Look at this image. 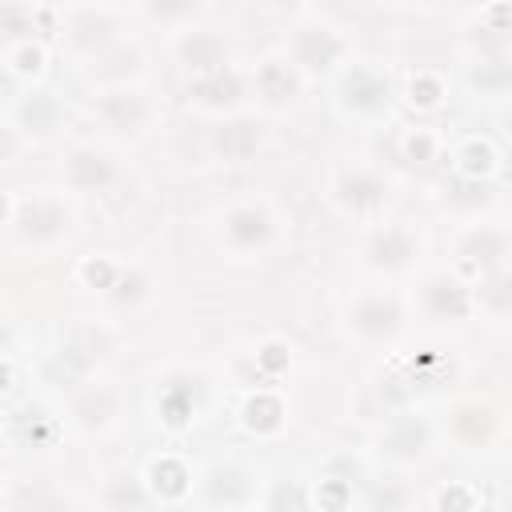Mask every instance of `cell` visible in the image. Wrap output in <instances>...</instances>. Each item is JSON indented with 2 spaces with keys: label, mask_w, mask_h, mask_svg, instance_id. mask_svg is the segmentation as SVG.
Masks as SVG:
<instances>
[{
  "label": "cell",
  "mask_w": 512,
  "mask_h": 512,
  "mask_svg": "<svg viewBox=\"0 0 512 512\" xmlns=\"http://www.w3.org/2000/svg\"><path fill=\"white\" fill-rule=\"evenodd\" d=\"M432 444H436V432L424 416L416 412H404V416H392L380 432V456L388 464H400V468H412V464H424L432 456Z\"/></svg>",
  "instance_id": "18"
},
{
  "label": "cell",
  "mask_w": 512,
  "mask_h": 512,
  "mask_svg": "<svg viewBox=\"0 0 512 512\" xmlns=\"http://www.w3.org/2000/svg\"><path fill=\"white\" fill-rule=\"evenodd\" d=\"M0 480H4V476H0ZM0 488H4V484H0Z\"/></svg>",
  "instance_id": "43"
},
{
  "label": "cell",
  "mask_w": 512,
  "mask_h": 512,
  "mask_svg": "<svg viewBox=\"0 0 512 512\" xmlns=\"http://www.w3.org/2000/svg\"><path fill=\"white\" fill-rule=\"evenodd\" d=\"M444 200H448L452 208L468 212V216H480L484 208H492L496 188H492V180H456V184H452V192H448Z\"/></svg>",
  "instance_id": "34"
},
{
  "label": "cell",
  "mask_w": 512,
  "mask_h": 512,
  "mask_svg": "<svg viewBox=\"0 0 512 512\" xmlns=\"http://www.w3.org/2000/svg\"><path fill=\"white\" fill-rule=\"evenodd\" d=\"M444 432H448L460 448L480 452V448H488V444L500 436V412H496L488 400H460V404L448 408Z\"/></svg>",
  "instance_id": "19"
},
{
  "label": "cell",
  "mask_w": 512,
  "mask_h": 512,
  "mask_svg": "<svg viewBox=\"0 0 512 512\" xmlns=\"http://www.w3.org/2000/svg\"><path fill=\"white\" fill-rule=\"evenodd\" d=\"M452 256L460 268L476 272V280L492 276V272L508 268V228L488 224V220H468L452 236Z\"/></svg>",
  "instance_id": "14"
},
{
  "label": "cell",
  "mask_w": 512,
  "mask_h": 512,
  "mask_svg": "<svg viewBox=\"0 0 512 512\" xmlns=\"http://www.w3.org/2000/svg\"><path fill=\"white\" fill-rule=\"evenodd\" d=\"M116 352V332L104 320H80L72 324L56 344V368H64L72 380H92Z\"/></svg>",
  "instance_id": "10"
},
{
  "label": "cell",
  "mask_w": 512,
  "mask_h": 512,
  "mask_svg": "<svg viewBox=\"0 0 512 512\" xmlns=\"http://www.w3.org/2000/svg\"><path fill=\"white\" fill-rule=\"evenodd\" d=\"M132 16L160 24V32H180L188 24H200L208 16V8L204 4H188V0L184 4H140V8H132Z\"/></svg>",
  "instance_id": "28"
},
{
  "label": "cell",
  "mask_w": 512,
  "mask_h": 512,
  "mask_svg": "<svg viewBox=\"0 0 512 512\" xmlns=\"http://www.w3.org/2000/svg\"><path fill=\"white\" fill-rule=\"evenodd\" d=\"M8 224H12L16 248L52 252L76 232V212L56 192H32V196H16V212H12Z\"/></svg>",
  "instance_id": "5"
},
{
  "label": "cell",
  "mask_w": 512,
  "mask_h": 512,
  "mask_svg": "<svg viewBox=\"0 0 512 512\" xmlns=\"http://www.w3.org/2000/svg\"><path fill=\"white\" fill-rule=\"evenodd\" d=\"M300 88H304V80H300V72L288 64V56H284L280 48L264 52V56L248 68V92H252V100H256L264 112H284V108H292L296 96H300Z\"/></svg>",
  "instance_id": "16"
},
{
  "label": "cell",
  "mask_w": 512,
  "mask_h": 512,
  "mask_svg": "<svg viewBox=\"0 0 512 512\" xmlns=\"http://www.w3.org/2000/svg\"><path fill=\"white\" fill-rule=\"evenodd\" d=\"M44 32H60V8L36 4H0V48H16L24 40H40Z\"/></svg>",
  "instance_id": "23"
},
{
  "label": "cell",
  "mask_w": 512,
  "mask_h": 512,
  "mask_svg": "<svg viewBox=\"0 0 512 512\" xmlns=\"http://www.w3.org/2000/svg\"><path fill=\"white\" fill-rule=\"evenodd\" d=\"M404 500H408V492H404V484H396V480H376L372 488H368V504L376 508V512H400L404 508Z\"/></svg>",
  "instance_id": "40"
},
{
  "label": "cell",
  "mask_w": 512,
  "mask_h": 512,
  "mask_svg": "<svg viewBox=\"0 0 512 512\" xmlns=\"http://www.w3.org/2000/svg\"><path fill=\"white\" fill-rule=\"evenodd\" d=\"M280 52L300 72V80H332L352 60V44H348L344 28L320 12H300V20L288 28Z\"/></svg>",
  "instance_id": "1"
},
{
  "label": "cell",
  "mask_w": 512,
  "mask_h": 512,
  "mask_svg": "<svg viewBox=\"0 0 512 512\" xmlns=\"http://www.w3.org/2000/svg\"><path fill=\"white\" fill-rule=\"evenodd\" d=\"M472 304H476V312H488V316L504 320V316H508V304H512L508 268H500V272H492V276H480V280L472 284Z\"/></svg>",
  "instance_id": "31"
},
{
  "label": "cell",
  "mask_w": 512,
  "mask_h": 512,
  "mask_svg": "<svg viewBox=\"0 0 512 512\" xmlns=\"http://www.w3.org/2000/svg\"><path fill=\"white\" fill-rule=\"evenodd\" d=\"M4 72L8 76H16V80H44V72H48V48H44V40H24V44H16V48H8L4 52Z\"/></svg>",
  "instance_id": "29"
},
{
  "label": "cell",
  "mask_w": 512,
  "mask_h": 512,
  "mask_svg": "<svg viewBox=\"0 0 512 512\" xmlns=\"http://www.w3.org/2000/svg\"><path fill=\"white\" fill-rule=\"evenodd\" d=\"M8 348H12V332H8V328H4V324H0V356H4V352H8Z\"/></svg>",
  "instance_id": "41"
},
{
  "label": "cell",
  "mask_w": 512,
  "mask_h": 512,
  "mask_svg": "<svg viewBox=\"0 0 512 512\" xmlns=\"http://www.w3.org/2000/svg\"><path fill=\"white\" fill-rule=\"evenodd\" d=\"M108 296H112L120 308H136V304L148 300V276H144L140 268H120V276H116V284L108 288Z\"/></svg>",
  "instance_id": "36"
},
{
  "label": "cell",
  "mask_w": 512,
  "mask_h": 512,
  "mask_svg": "<svg viewBox=\"0 0 512 512\" xmlns=\"http://www.w3.org/2000/svg\"><path fill=\"white\" fill-rule=\"evenodd\" d=\"M268 140V128L260 116H248V112H236V116H224L216 128H212V152L228 164H244L252 160Z\"/></svg>",
  "instance_id": "22"
},
{
  "label": "cell",
  "mask_w": 512,
  "mask_h": 512,
  "mask_svg": "<svg viewBox=\"0 0 512 512\" xmlns=\"http://www.w3.org/2000/svg\"><path fill=\"white\" fill-rule=\"evenodd\" d=\"M400 160L420 164V168L432 164V160H440V136L432 128H408L400 136Z\"/></svg>",
  "instance_id": "35"
},
{
  "label": "cell",
  "mask_w": 512,
  "mask_h": 512,
  "mask_svg": "<svg viewBox=\"0 0 512 512\" xmlns=\"http://www.w3.org/2000/svg\"><path fill=\"white\" fill-rule=\"evenodd\" d=\"M416 260H420V236L408 224H376L360 244V264L384 280L408 276Z\"/></svg>",
  "instance_id": "11"
},
{
  "label": "cell",
  "mask_w": 512,
  "mask_h": 512,
  "mask_svg": "<svg viewBox=\"0 0 512 512\" xmlns=\"http://www.w3.org/2000/svg\"><path fill=\"white\" fill-rule=\"evenodd\" d=\"M120 268H124V264H116V260H108V256H88V260L80 264V280H84L88 288H100V292H108V288L116 284Z\"/></svg>",
  "instance_id": "38"
},
{
  "label": "cell",
  "mask_w": 512,
  "mask_h": 512,
  "mask_svg": "<svg viewBox=\"0 0 512 512\" xmlns=\"http://www.w3.org/2000/svg\"><path fill=\"white\" fill-rule=\"evenodd\" d=\"M60 120V104L52 92L44 88H28L20 100H16V128L32 132V136H48Z\"/></svg>",
  "instance_id": "26"
},
{
  "label": "cell",
  "mask_w": 512,
  "mask_h": 512,
  "mask_svg": "<svg viewBox=\"0 0 512 512\" xmlns=\"http://www.w3.org/2000/svg\"><path fill=\"white\" fill-rule=\"evenodd\" d=\"M340 320L360 344H396L408 328V304L392 288H360L344 300Z\"/></svg>",
  "instance_id": "8"
},
{
  "label": "cell",
  "mask_w": 512,
  "mask_h": 512,
  "mask_svg": "<svg viewBox=\"0 0 512 512\" xmlns=\"http://www.w3.org/2000/svg\"><path fill=\"white\" fill-rule=\"evenodd\" d=\"M60 184L76 196H104L120 184V164L108 148L80 140L60 156Z\"/></svg>",
  "instance_id": "13"
},
{
  "label": "cell",
  "mask_w": 512,
  "mask_h": 512,
  "mask_svg": "<svg viewBox=\"0 0 512 512\" xmlns=\"http://www.w3.org/2000/svg\"><path fill=\"white\" fill-rule=\"evenodd\" d=\"M88 112L116 136L124 140H140L148 136L164 108L156 100V92L140 80V84H116V88H92V100H88Z\"/></svg>",
  "instance_id": "7"
},
{
  "label": "cell",
  "mask_w": 512,
  "mask_h": 512,
  "mask_svg": "<svg viewBox=\"0 0 512 512\" xmlns=\"http://www.w3.org/2000/svg\"><path fill=\"white\" fill-rule=\"evenodd\" d=\"M500 168V152L488 136H468L456 148V180H492Z\"/></svg>",
  "instance_id": "27"
},
{
  "label": "cell",
  "mask_w": 512,
  "mask_h": 512,
  "mask_svg": "<svg viewBox=\"0 0 512 512\" xmlns=\"http://www.w3.org/2000/svg\"><path fill=\"white\" fill-rule=\"evenodd\" d=\"M432 512H476V492L468 484H444L432 496Z\"/></svg>",
  "instance_id": "39"
},
{
  "label": "cell",
  "mask_w": 512,
  "mask_h": 512,
  "mask_svg": "<svg viewBox=\"0 0 512 512\" xmlns=\"http://www.w3.org/2000/svg\"><path fill=\"white\" fill-rule=\"evenodd\" d=\"M332 100L344 116L352 120H388L396 108V80L388 76V68L372 64V60H348L336 76Z\"/></svg>",
  "instance_id": "6"
},
{
  "label": "cell",
  "mask_w": 512,
  "mask_h": 512,
  "mask_svg": "<svg viewBox=\"0 0 512 512\" xmlns=\"http://www.w3.org/2000/svg\"><path fill=\"white\" fill-rule=\"evenodd\" d=\"M184 100L188 108L196 112H208V116H236L248 108L252 92H248V72L236 68V64H224L216 72H204V76H192L184 84Z\"/></svg>",
  "instance_id": "12"
},
{
  "label": "cell",
  "mask_w": 512,
  "mask_h": 512,
  "mask_svg": "<svg viewBox=\"0 0 512 512\" xmlns=\"http://www.w3.org/2000/svg\"><path fill=\"white\" fill-rule=\"evenodd\" d=\"M4 388H8V364L0 360V392H4Z\"/></svg>",
  "instance_id": "42"
},
{
  "label": "cell",
  "mask_w": 512,
  "mask_h": 512,
  "mask_svg": "<svg viewBox=\"0 0 512 512\" xmlns=\"http://www.w3.org/2000/svg\"><path fill=\"white\" fill-rule=\"evenodd\" d=\"M92 88H116V84H140L148 72V52L136 40H116L108 52H100L96 60L84 64Z\"/></svg>",
  "instance_id": "20"
},
{
  "label": "cell",
  "mask_w": 512,
  "mask_h": 512,
  "mask_svg": "<svg viewBox=\"0 0 512 512\" xmlns=\"http://www.w3.org/2000/svg\"><path fill=\"white\" fill-rule=\"evenodd\" d=\"M400 100L416 112H436L448 100V76L440 68H412L404 76V84L396 88V104Z\"/></svg>",
  "instance_id": "25"
},
{
  "label": "cell",
  "mask_w": 512,
  "mask_h": 512,
  "mask_svg": "<svg viewBox=\"0 0 512 512\" xmlns=\"http://www.w3.org/2000/svg\"><path fill=\"white\" fill-rule=\"evenodd\" d=\"M412 304L424 320L432 324H464L476 316V304H472V284L452 272V268H428L420 280H416V292H412Z\"/></svg>",
  "instance_id": "9"
},
{
  "label": "cell",
  "mask_w": 512,
  "mask_h": 512,
  "mask_svg": "<svg viewBox=\"0 0 512 512\" xmlns=\"http://www.w3.org/2000/svg\"><path fill=\"white\" fill-rule=\"evenodd\" d=\"M244 428L256 436H272L284 428V404L272 392H252L244 400Z\"/></svg>",
  "instance_id": "30"
},
{
  "label": "cell",
  "mask_w": 512,
  "mask_h": 512,
  "mask_svg": "<svg viewBox=\"0 0 512 512\" xmlns=\"http://www.w3.org/2000/svg\"><path fill=\"white\" fill-rule=\"evenodd\" d=\"M328 200L340 216H348L356 224H376L392 200V184L380 168H372L364 160H340L328 172Z\"/></svg>",
  "instance_id": "4"
},
{
  "label": "cell",
  "mask_w": 512,
  "mask_h": 512,
  "mask_svg": "<svg viewBox=\"0 0 512 512\" xmlns=\"http://www.w3.org/2000/svg\"><path fill=\"white\" fill-rule=\"evenodd\" d=\"M96 500L104 512H148V480L136 472V468H112L100 488H96Z\"/></svg>",
  "instance_id": "24"
},
{
  "label": "cell",
  "mask_w": 512,
  "mask_h": 512,
  "mask_svg": "<svg viewBox=\"0 0 512 512\" xmlns=\"http://www.w3.org/2000/svg\"><path fill=\"white\" fill-rule=\"evenodd\" d=\"M8 504H12V512H68V500L52 484H44V480L20 484Z\"/></svg>",
  "instance_id": "33"
},
{
  "label": "cell",
  "mask_w": 512,
  "mask_h": 512,
  "mask_svg": "<svg viewBox=\"0 0 512 512\" xmlns=\"http://www.w3.org/2000/svg\"><path fill=\"white\" fill-rule=\"evenodd\" d=\"M172 60L192 80V76H204V72H216V68L232 64V44H228L224 32H216L200 20V24H188V28L172 32Z\"/></svg>",
  "instance_id": "17"
},
{
  "label": "cell",
  "mask_w": 512,
  "mask_h": 512,
  "mask_svg": "<svg viewBox=\"0 0 512 512\" xmlns=\"http://www.w3.org/2000/svg\"><path fill=\"white\" fill-rule=\"evenodd\" d=\"M280 236H284V220L276 204L264 196L232 200L216 216V244L228 260H264L268 252H276Z\"/></svg>",
  "instance_id": "2"
},
{
  "label": "cell",
  "mask_w": 512,
  "mask_h": 512,
  "mask_svg": "<svg viewBox=\"0 0 512 512\" xmlns=\"http://www.w3.org/2000/svg\"><path fill=\"white\" fill-rule=\"evenodd\" d=\"M120 416H124V392L116 388V384H108V380H84V384H76V392H72V400H68V420L84 432V436H104V432H112L116 424H120Z\"/></svg>",
  "instance_id": "15"
},
{
  "label": "cell",
  "mask_w": 512,
  "mask_h": 512,
  "mask_svg": "<svg viewBox=\"0 0 512 512\" xmlns=\"http://www.w3.org/2000/svg\"><path fill=\"white\" fill-rule=\"evenodd\" d=\"M132 24V8L116 4H64L60 8V44L80 64L108 52L116 40H124V28Z\"/></svg>",
  "instance_id": "3"
},
{
  "label": "cell",
  "mask_w": 512,
  "mask_h": 512,
  "mask_svg": "<svg viewBox=\"0 0 512 512\" xmlns=\"http://www.w3.org/2000/svg\"><path fill=\"white\" fill-rule=\"evenodd\" d=\"M256 476L252 468H244L240 460H220L200 476V496L212 508H244L256 500Z\"/></svg>",
  "instance_id": "21"
},
{
  "label": "cell",
  "mask_w": 512,
  "mask_h": 512,
  "mask_svg": "<svg viewBox=\"0 0 512 512\" xmlns=\"http://www.w3.org/2000/svg\"><path fill=\"white\" fill-rule=\"evenodd\" d=\"M264 512H308V500L296 480H272L264 492Z\"/></svg>",
  "instance_id": "37"
},
{
  "label": "cell",
  "mask_w": 512,
  "mask_h": 512,
  "mask_svg": "<svg viewBox=\"0 0 512 512\" xmlns=\"http://www.w3.org/2000/svg\"><path fill=\"white\" fill-rule=\"evenodd\" d=\"M148 492H152V496H164V500H180L184 492H192V472H188L180 460L164 456V460L152 464V484H148Z\"/></svg>",
  "instance_id": "32"
}]
</instances>
